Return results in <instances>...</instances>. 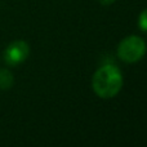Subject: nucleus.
Returning <instances> with one entry per match:
<instances>
[{"label": "nucleus", "mask_w": 147, "mask_h": 147, "mask_svg": "<svg viewBox=\"0 0 147 147\" xmlns=\"http://www.w3.org/2000/svg\"><path fill=\"white\" fill-rule=\"evenodd\" d=\"M93 90L101 98H112L123 86V76L120 70L114 65L99 67L93 76Z\"/></svg>", "instance_id": "f257e3e1"}, {"label": "nucleus", "mask_w": 147, "mask_h": 147, "mask_svg": "<svg viewBox=\"0 0 147 147\" xmlns=\"http://www.w3.org/2000/svg\"><path fill=\"white\" fill-rule=\"evenodd\" d=\"M146 53V44L145 40L140 36H128L117 48V56L121 61L127 63H136L138 62Z\"/></svg>", "instance_id": "f03ea898"}, {"label": "nucleus", "mask_w": 147, "mask_h": 147, "mask_svg": "<svg viewBox=\"0 0 147 147\" xmlns=\"http://www.w3.org/2000/svg\"><path fill=\"white\" fill-rule=\"evenodd\" d=\"M28 53H30V48L27 43L23 40H17L7 47L4 52V59L9 66H17L27 58Z\"/></svg>", "instance_id": "7ed1b4c3"}, {"label": "nucleus", "mask_w": 147, "mask_h": 147, "mask_svg": "<svg viewBox=\"0 0 147 147\" xmlns=\"http://www.w3.org/2000/svg\"><path fill=\"white\" fill-rule=\"evenodd\" d=\"M13 85V75L8 70H0V89H9Z\"/></svg>", "instance_id": "20e7f679"}, {"label": "nucleus", "mask_w": 147, "mask_h": 147, "mask_svg": "<svg viewBox=\"0 0 147 147\" xmlns=\"http://www.w3.org/2000/svg\"><path fill=\"white\" fill-rule=\"evenodd\" d=\"M138 26L142 31L147 32V9H145L138 17Z\"/></svg>", "instance_id": "39448f33"}, {"label": "nucleus", "mask_w": 147, "mask_h": 147, "mask_svg": "<svg viewBox=\"0 0 147 147\" xmlns=\"http://www.w3.org/2000/svg\"><path fill=\"white\" fill-rule=\"evenodd\" d=\"M115 0H101V3L102 4H105V5H107V4H111V3H114Z\"/></svg>", "instance_id": "423d86ee"}]
</instances>
